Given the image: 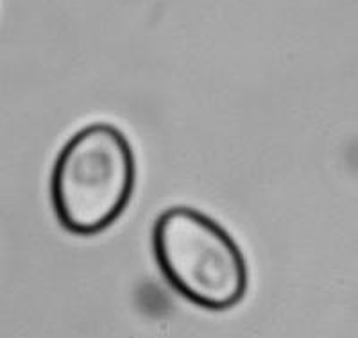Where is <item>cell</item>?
I'll list each match as a JSON object with an SVG mask.
<instances>
[{"label":"cell","mask_w":358,"mask_h":338,"mask_svg":"<svg viewBox=\"0 0 358 338\" xmlns=\"http://www.w3.org/2000/svg\"><path fill=\"white\" fill-rule=\"evenodd\" d=\"M152 254L169 285L192 304L226 311L249 286L242 249L219 222L190 206H172L152 226Z\"/></svg>","instance_id":"7a4b0ae2"},{"label":"cell","mask_w":358,"mask_h":338,"mask_svg":"<svg viewBox=\"0 0 358 338\" xmlns=\"http://www.w3.org/2000/svg\"><path fill=\"white\" fill-rule=\"evenodd\" d=\"M136 184L129 140L110 122H94L69 138L54 161L50 203L72 235L94 237L126 212Z\"/></svg>","instance_id":"6da1fadb"}]
</instances>
